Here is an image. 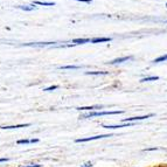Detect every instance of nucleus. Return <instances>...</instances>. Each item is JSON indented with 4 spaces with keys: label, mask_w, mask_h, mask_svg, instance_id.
<instances>
[{
    "label": "nucleus",
    "mask_w": 167,
    "mask_h": 167,
    "mask_svg": "<svg viewBox=\"0 0 167 167\" xmlns=\"http://www.w3.org/2000/svg\"><path fill=\"white\" fill-rule=\"evenodd\" d=\"M133 59V56H123V57H118V59H114L112 61H110V64H117V63H123V62H127L128 60Z\"/></svg>",
    "instance_id": "obj_5"
},
{
    "label": "nucleus",
    "mask_w": 167,
    "mask_h": 167,
    "mask_svg": "<svg viewBox=\"0 0 167 167\" xmlns=\"http://www.w3.org/2000/svg\"><path fill=\"white\" fill-rule=\"evenodd\" d=\"M18 7H19L20 9H22V11H28V12L36 8L34 4H33V5H25V6H23V5H20V6H18Z\"/></svg>",
    "instance_id": "obj_12"
},
{
    "label": "nucleus",
    "mask_w": 167,
    "mask_h": 167,
    "mask_svg": "<svg viewBox=\"0 0 167 167\" xmlns=\"http://www.w3.org/2000/svg\"><path fill=\"white\" fill-rule=\"evenodd\" d=\"M165 61H167V54L161 55V56H159L158 59L153 60V63H160V62H165Z\"/></svg>",
    "instance_id": "obj_14"
},
{
    "label": "nucleus",
    "mask_w": 167,
    "mask_h": 167,
    "mask_svg": "<svg viewBox=\"0 0 167 167\" xmlns=\"http://www.w3.org/2000/svg\"><path fill=\"white\" fill-rule=\"evenodd\" d=\"M124 113V111L116 110V111H98V112H90L85 116H83L82 118H92V117H99V116H109V114H120Z\"/></svg>",
    "instance_id": "obj_1"
},
{
    "label": "nucleus",
    "mask_w": 167,
    "mask_h": 167,
    "mask_svg": "<svg viewBox=\"0 0 167 167\" xmlns=\"http://www.w3.org/2000/svg\"><path fill=\"white\" fill-rule=\"evenodd\" d=\"M158 150H160V148H159V147H151V148H145L144 151H145V152L147 151V152H148V151H158Z\"/></svg>",
    "instance_id": "obj_19"
},
{
    "label": "nucleus",
    "mask_w": 167,
    "mask_h": 167,
    "mask_svg": "<svg viewBox=\"0 0 167 167\" xmlns=\"http://www.w3.org/2000/svg\"><path fill=\"white\" fill-rule=\"evenodd\" d=\"M81 167H92V164H91V162H90V161H89V162L84 164V165H83V166H81Z\"/></svg>",
    "instance_id": "obj_20"
},
{
    "label": "nucleus",
    "mask_w": 167,
    "mask_h": 167,
    "mask_svg": "<svg viewBox=\"0 0 167 167\" xmlns=\"http://www.w3.org/2000/svg\"><path fill=\"white\" fill-rule=\"evenodd\" d=\"M59 86L57 85H53V86H49V88H46V89H43L45 91H51V90H55V89H57Z\"/></svg>",
    "instance_id": "obj_17"
},
{
    "label": "nucleus",
    "mask_w": 167,
    "mask_h": 167,
    "mask_svg": "<svg viewBox=\"0 0 167 167\" xmlns=\"http://www.w3.org/2000/svg\"><path fill=\"white\" fill-rule=\"evenodd\" d=\"M153 113H150V114H146V116H136V117H131V118H125L123 119L124 123H133V122H138V120H144V119H147V118H151L153 117Z\"/></svg>",
    "instance_id": "obj_3"
},
{
    "label": "nucleus",
    "mask_w": 167,
    "mask_h": 167,
    "mask_svg": "<svg viewBox=\"0 0 167 167\" xmlns=\"http://www.w3.org/2000/svg\"><path fill=\"white\" fill-rule=\"evenodd\" d=\"M4 161H8V158H0V162H4Z\"/></svg>",
    "instance_id": "obj_22"
},
{
    "label": "nucleus",
    "mask_w": 167,
    "mask_h": 167,
    "mask_svg": "<svg viewBox=\"0 0 167 167\" xmlns=\"http://www.w3.org/2000/svg\"><path fill=\"white\" fill-rule=\"evenodd\" d=\"M96 109H103V105H94V106H82V108H77V110H88V111H92Z\"/></svg>",
    "instance_id": "obj_10"
},
{
    "label": "nucleus",
    "mask_w": 167,
    "mask_h": 167,
    "mask_svg": "<svg viewBox=\"0 0 167 167\" xmlns=\"http://www.w3.org/2000/svg\"><path fill=\"white\" fill-rule=\"evenodd\" d=\"M90 41H91L90 39H75V40H73V43L74 45H83V43H88Z\"/></svg>",
    "instance_id": "obj_9"
},
{
    "label": "nucleus",
    "mask_w": 167,
    "mask_h": 167,
    "mask_svg": "<svg viewBox=\"0 0 167 167\" xmlns=\"http://www.w3.org/2000/svg\"><path fill=\"white\" fill-rule=\"evenodd\" d=\"M34 5H41V6H55V3H47V1H39V0H35L33 3Z\"/></svg>",
    "instance_id": "obj_13"
},
{
    "label": "nucleus",
    "mask_w": 167,
    "mask_h": 167,
    "mask_svg": "<svg viewBox=\"0 0 167 167\" xmlns=\"http://www.w3.org/2000/svg\"><path fill=\"white\" fill-rule=\"evenodd\" d=\"M134 123H124L119 125H103L104 128H120V127H128V126H133Z\"/></svg>",
    "instance_id": "obj_4"
},
{
    "label": "nucleus",
    "mask_w": 167,
    "mask_h": 167,
    "mask_svg": "<svg viewBox=\"0 0 167 167\" xmlns=\"http://www.w3.org/2000/svg\"><path fill=\"white\" fill-rule=\"evenodd\" d=\"M22 167H41V165H29V166H22Z\"/></svg>",
    "instance_id": "obj_21"
},
{
    "label": "nucleus",
    "mask_w": 167,
    "mask_h": 167,
    "mask_svg": "<svg viewBox=\"0 0 167 167\" xmlns=\"http://www.w3.org/2000/svg\"><path fill=\"white\" fill-rule=\"evenodd\" d=\"M112 39L111 37H95V39H91V43H99V42H109L111 41Z\"/></svg>",
    "instance_id": "obj_6"
},
{
    "label": "nucleus",
    "mask_w": 167,
    "mask_h": 167,
    "mask_svg": "<svg viewBox=\"0 0 167 167\" xmlns=\"http://www.w3.org/2000/svg\"><path fill=\"white\" fill-rule=\"evenodd\" d=\"M109 137H112V134H99V136H95V137H89V138L76 139V143H86V141L97 140V139H103V138H109Z\"/></svg>",
    "instance_id": "obj_2"
},
{
    "label": "nucleus",
    "mask_w": 167,
    "mask_h": 167,
    "mask_svg": "<svg viewBox=\"0 0 167 167\" xmlns=\"http://www.w3.org/2000/svg\"><path fill=\"white\" fill-rule=\"evenodd\" d=\"M81 67L80 66H63V67H60L59 69H80Z\"/></svg>",
    "instance_id": "obj_16"
},
{
    "label": "nucleus",
    "mask_w": 167,
    "mask_h": 167,
    "mask_svg": "<svg viewBox=\"0 0 167 167\" xmlns=\"http://www.w3.org/2000/svg\"><path fill=\"white\" fill-rule=\"evenodd\" d=\"M75 1H80V3H86V4H91L92 0H75Z\"/></svg>",
    "instance_id": "obj_18"
},
{
    "label": "nucleus",
    "mask_w": 167,
    "mask_h": 167,
    "mask_svg": "<svg viewBox=\"0 0 167 167\" xmlns=\"http://www.w3.org/2000/svg\"><path fill=\"white\" fill-rule=\"evenodd\" d=\"M86 75H108V71H86Z\"/></svg>",
    "instance_id": "obj_15"
},
{
    "label": "nucleus",
    "mask_w": 167,
    "mask_h": 167,
    "mask_svg": "<svg viewBox=\"0 0 167 167\" xmlns=\"http://www.w3.org/2000/svg\"><path fill=\"white\" fill-rule=\"evenodd\" d=\"M31 124H20V125H11V126H0V128H7V130H9V128H19V127H28Z\"/></svg>",
    "instance_id": "obj_7"
},
{
    "label": "nucleus",
    "mask_w": 167,
    "mask_h": 167,
    "mask_svg": "<svg viewBox=\"0 0 167 167\" xmlns=\"http://www.w3.org/2000/svg\"><path fill=\"white\" fill-rule=\"evenodd\" d=\"M39 139H22V140H18V144H34V143H37Z\"/></svg>",
    "instance_id": "obj_8"
},
{
    "label": "nucleus",
    "mask_w": 167,
    "mask_h": 167,
    "mask_svg": "<svg viewBox=\"0 0 167 167\" xmlns=\"http://www.w3.org/2000/svg\"><path fill=\"white\" fill-rule=\"evenodd\" d=\"M166 6H167V4H166Z\"/></svg>",
    "instance_id": "obj_23"
},
{
    "label": "nucleus",
    "mask_w": 167,
    "mask_h": 167,
    "mask_svg": "<svg viewBox=\"0 0 167 167\" xmlns=\"http://www.w3.org/2000/svg\"><path fill=\"white\" fill-rule=\"evenodd\" d=\"M159 80V76H147L141 79L140 82H152V81H158Z\"/></svg>",
    "instance_id": "obj_11"
}]
</instances>
